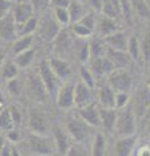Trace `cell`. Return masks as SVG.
<instances>
[{
    "mask_svg": "<svg viewBox=\"0 0 150 156\" xmlns=\"http://www.w3.org/2000/svg\"><path fill=\"white\" fill-rule=\"evenodd\" d=\"M27 144L29 150L35 156H50L55 152L56 146L54 138H48L46 135L30 133L27 135Z\"/></svg>",
    "mask_w": 150,
    "mask_h": 156,
    "instance_id": "cell-1",
    "label": "cell"
},
{
    "mask_svg": "<svg viewBox=\"0 0 150 156\" xmlns=\"http://www.w3.org/2000/svg\"><path fill=\"white\" fill-rule=\"evenodd\" d=\"M136 130V121H134V112L130 107L118 111V120H116L115 131L120 138L134 135Z\"/></svg>",
    "mask_w": 150,
    "mask_h": 156,
    "instance_id": "cell-2",
    "label": "cell"
},
{
    "mask_svg": "<svg viewBox=\"0 0 150 156\" xmlns=\"http://www.w3.org/2000/svg\"><path fill=\"white\" fill-rule=\"evenodd\" d=\"M91 126L88 125L81 117L71 116L68 121H67V131L71 135V138L75 140L76 143H82L91 135Z\"/></svg>",
    "mask_w": 150,
    "mask_h": 156,
    "instance_id": "cell-3",
    "label": "cell"
},
{
    "mask_svg": "<svg viewBox=\"0 0 150 156\" xmlns=\"http://www.w3.org/2000/svg\"><path fill=\"white\" fill-rule=\"evenodd\" d=\"M107 83L115 92H128L132 89V77L127 69H115L107 77Z\"/></svg>",
    "mask_w": 150,
    "mask_h": 156,
    "instance_id": "cell-4",
    "label": "cell"
},
{
    "mask_svg": "<svg viewBox=\"0 0 150 156\" xmlns=\"http://www.w3.org/2000/svg\"><path fill=\"white\" fill-rule=\"evenodd\" d=\"M39 77L45 85L48 94H54L57 89V83H59V78L51 69V65L47 60H43L39 64Z\"/></svg>",
    "mask_w": 150,
    "mask_h": 156,
    "instance_id": "cell-5",
    "label": "cell"
},
{
    "mask_svg": "<svg viewBox=\"0 0 150 156\" xmlns=\"http://www.w3.org/2000/svg\"><path fill=\"white\" fill-rule=\"evenodd\" d=\"M75 87L76 83L73 82H65L63 86H60L56 96V104L59 108L69 109L75 107Z\"/></svg>",
    "mask_w": 150,
    "mask_h": 156,
    "instance_id": "cell-6",
    "label": "cell"
},
{
    "mask_svg": "<svg viewBox=\"0 0 150 156\" xmlns=\"http://www.w3.org/2000/svg\"><path fill=\"white\" fill-rule=\"evenodd\" d=\"M17 37V23L13 18V14L11 13L4 18H0V39L4 42H14Z\"/></svg>",
    "mask_w": 150,
    "mask_h": 156,
    "instance_id": "cell-7",
    "label": "cell"
},
{
    "mask_svg": "<svg viewBox=\"0 0 150 156\" xmlns=\"http://www.w3.org/2000/svg\"><path fill=\"white\" fill-rule=\"evenodd\" d=\"M79 116L91 128H99L101 126V111L94 103L79 109Z\"/></svg>",
    "mask_w": 150,
    "mask_h": 156,
    "instance_id": "cell-8",
    "label": "cell"
},
{
    "mask_svg": "<svg viewBox=\"0 0 150 156\" xmlns=\"http://www.w3.org/2000/svg\"><path fill=\"white\" fill-rule=\"evenodd\" d=\"M93 95H91V89H89L82 81L76 82L75 87V105L77 108H84V107L93 103Z\"/></svg>",
    "mask_w": 150,
    "mask_h": 156,
    "instance_id": "cell-9",
    "label": "cell"
},
{
    "mask_svg": "<svg viewBox=\"0 0 150 156\" xmlns=\"http://www.w3.org/2000/svg\"><path fill=\"white\" fill-rule=\"evenodd\" d=\"M71 135L68 134V131H64L59 126L54 128V142L56 146V151L63 156H67L68 151L71 148V146L73 143H71Z\"/></svg>",
    "mask_w": 150,
    "mask_h": 156,
    "instance_id": "cell-10",
    "label": "cell"
},
{
    "mask_svg": "<svg viewBox=\"0 0 150 156\" xmlns=\"http://www.w3.org/2000/svg\"><path fill=\"white\" fill-rule=\"evenodd\" d=\"M29 94H30L37 101H45L48 96V92L46 90L45 85L41 80L39 74L29 77Z\"/></svg>",
    "mask_w": 150,
    "mask_h": 156,
    "instance_id": "cell-11",
    "label": "cell"
},
{
    "mask_svg": "<svg viewBox=\"0 0 150 156\" xmlns=\"http://www.w3.org/2000/svg\"><path fill=\"white\" fill-rule=\"evenodd\" d=\"M90 69L95 77H103V76L108 77L110 73H112L116 68L114 66L112 62L110 61V58L107 56H104V57L93 58V60H91Z\"/></svg>",
    "mask_w": 150,
    "mask_h": 156,
    "instance_id": "cell-12",
    "label": "cell"
},
{
    "mask_svg": "<svg viewBox=\"0 0 150 156\" xmlns=\"http://www.w3.org/2000/svg\"><path fill=\"white\" fill-rule=\"evenodd\" d=\"M129 38L128 34L125 31H116L111 35L104 38V42L110 48H114V50L118 51H128V43H129Z\"/></svg>",
    "mask_w": 150,
    "mask_h": 156,
    "instance_id": "cell-13",
    "label": "cell"
},
{
    "mask_svg": "<svg viewBox=\"0 0 150 156\" xmlns=\"http://www.w3.org/2000/svg\"><path fill=\"white\" fill-rule=\"evenodd\" d=\"M33 13H34V9L30 3H16L12 11L13 18L17 25H21L27 20H30L33 17Z\"/></svg>",
    "mask_w": 150,
    "mask_h": 156,
    "instance_id": "cell-14",
    "label": "cell"
},
{
    "mask_svg": "<svg viewBox=\"0 0 150 156\" xmlns=\"http://www.w3.org/2000/svg\"><path fill=\"white\" fill-rule=\"evenodd\" d=\"M115 98L116 92L108 83L99 87L98 90V101L102 108L115 109Z\"/></svg>",
    "mask_w": 150,
    "mask_h": 156,
    "instance_id": "cell-15",
    "label": "cell"
},
{
    "mask_svg": "<svg viewBox=\"0 0 150 156\" xmlns=\"http://www.w3.org/2000/svg\"><path fill=\"white\" fill-rule=\"evenodd\" d=\"M101 128L106 133H112L116 126V120H118V111L101 108Z\"/></svg>",
    "mask_w": 150,
    "mask_h": 156,
    "instance_id": "cell-16",
    "label": "cell"
},
{
    "mask_svg": "<svg viewBox=\"0 0 150 156\" xmlns=\"http://www.w3.org/2000/svg\"><path fill=\"white\" fill-rule=\"evenodd\" d=\"M106 56L110 58V61L112 62L116 69H124V68L128 66L129 62H130L129 53L125 52V51H118V50H114V48L108 47L107 55Z\"/></svg>",
    "mask_w": 150,
    "mask_h": 156,
    "instance_id": "cell-17",
    "label": "cell"
},
{
    "mask_svg": "<svg viewBox=\"0 0 150 156\" xmlns=\"http://www.w3.org/2000/svg\"><path fill=\"white\" fill-rule=\"evenodd\" d=\"M29 128H30L31 133L46 135V133H47V121L45 119V116L33 111L30 113V116H29Z\"/></svg>",
    "mask_w": 150,
    "mask_h": 156,
    "instance_id": "cell-18",
    "label": "cell"
},
{
    "mask_svg": "<svg viewBox=\"0 0 150 156\" xmlns=\"http://www.w3.org/2000/svg\"><path fill=\"white\" fill-rule=\"evenodd\" d=\"M97 30H98L99 35L102 37H108L111 34L119 31V26L114 18H110L107 16H101L98 18V23H97Z\"/></svg>",
    "mask_w": 150,
    "mask_h": 156,
    "instance_id": "cell-19",
    "label": "cell"
},
{
    "mask_svg": "<svg viewBox=\"0 0 150 156\" xmlns=\"http://www.w3.org/2000/svg\"><path fill=\"white\" fill-rule=\"evenodd\" d=\"M136 143H137L136 135L120 138L115 146L116 154H118V156H130L133 152V148H134V146H136Z\"/></svg>",
    "mask_w": 150,
    "mask_h": 156,
    "instance_id": "cell-20",
    "label": "cell"
},
{
    "mask_svg": "<svg viewBox=\"0 0 150 156\" xmlns=\"http://www.w3.org/2000/svg\"><path fill=\"white\" fill-rule=\"evenodd\" d=\"M102 14L110 17V18H114V20L120 18L123 16L120 0H103Z\"/></svg>",
    "mask_w": 150,
    "mask_h": 156,
    "instance_id": "cell-21",
    "label": "cell"
},
{
    "mask_svg": "<svg viewBox=\"0 0 150 156\" xmlns=\"http://www.w3.org/2000/svg\"><path fill=\"white\" fill-rule=\"evenodd\" d=\"M51 65V69L54 70V73L57 76L59 80H64L69 76L71 73V65L67 62L64 58H60V57H52L51 60H48Z\"/></svg>",
    "mask_w": 150,
    "mask_h": 156,
    "instance_id": "cell-22",
    "label": "cell"
},
{
    "mask_svg": "<svg viewBox=\"0 0 150 156\" xmlns=\"http://www.w3.org/2000/svg\"><path fill=\"white\" fill-rule=\"evenodd\" d=\"M59 33H60L59 23L56 21L47 18L41 23V34L47 41H55V38L59 35Z\"/></svg>",
    "mask_w": 150,
    "mask_h": 156,
    "instance_id": "cell-23",
    "label": "cell"
},
{
    "mask_svg": "<svg viewBox=\"0 0 150 156\" xmlns=\"http://www.w3.org/2000/svg\"><path fill=\"white\" fill-rule=\"evenodd\" d=\"M68 11H69V16H71V25H72V23L80 22L82 20V17L88 13L85 11L84 4H82L80 0H71Z\"/></svg>",
    "mask_w": 150,
    "mask_h": 156,
    "instance_id": "cell-24",
    "label": "cell"
},
{
    "mask_svg": "<svg viewBox=\"0 0 150 156\" xmlns=\"http://www.w3.org/2000/svg\"><path fill=\"white\" fill-rule=\"evenodd\" d=\"M72 46V41L69 38V34L67 33L65 30H60L59 35L55 38V47L56 51L60 53V55H64L71 50Z\"/></svg>",
    "mask_w": 150,
    "mask_h": 156,
    "instance_id": "cell-25",
    "label": "cell"
},
{
    "mask_svg": "<svg viewBox=\"0 0 150 156\" xmlns=\"http://www.w3.org/2000/svg\"><path fill=\"white\" fill-rule=\"evenodd\" d=\"M107 50L108 46L106 44L104 39H94L93 42L90 43V57L91 60L93 58H98V57H104L107 55Z\"/></svg>",
    "mask_w": 150,
    "mask_h": 156,
    "instance_id": "cell-26",
    "label": "cell"
},
{
    "mask_svg": "<svg viewBox=\"0 0 150 156\" xmlns=\"http://www.w3.org/2000/svg\"><path fill=\"white\" fill-rule=\"evenodd\" d=\"M107 143H106V136L102 133H97L94 135L93 146H91V154L90 156H104Z\"/></svg>",
    "mask_w": 150,
    "mask_h": 156,
    "instance_id": "cell-27",
    "label": "cell"
},
{
    "mask_svg": "<svg viewBox=\"0 0 150 156\" xmlns=\"http://www.w3.org/2000/svg\"><path fill=\"white\" fill-rule=\"evenodd\" d=\"M75 46H76V55L79 57V60L82 64L88 62L91 58L90 57V43L86 39H81L80 42L75 43Z\"/></svg>",
    "mask_w": 150,
    "mask_h": 156,
    "instance_id": "cell-28",
    "label": "cell"
},
{
    "mask_svg": "<svg viewBox=\"0 0 150 156\" xmlns=\"http://www.w3.org/2000/svg\"><path fill=\"white\" fill-rule=\"evenodd\" d=\"M31 44H33V35H25V37L17 38L16 41L13 42L14 55H18V53H22L27 50H30Z\"/></svg>",
    "mask_w": 150,
    "mask_h": 156,
    "instance_id": "cell-29",
    "label": "cell"
},
{
    "mask_svg": "<svg viewBox=\"0 0 150 156\" xmlns=\"http://www.w3.org/2000/svg\"><path fill=\"white\" fill-rule=\"evenodd\" d=\"M38 27V20L37 17H31L30 20H27L26 22L17 25V31L18 37H25V35H33V33L37 30Z\"/></svg>",
    "mask_w": 150,
    "mask_h": 156,
    "instance_id": "cell-30",
    "label": "cell"
},
{
    "mask_svg": "<svg viewBox=\"0 0 150 156\" xmlns=\"http://www.w3.org/2000/svg\"><path fill=\"white\" fill-rule=\"evenodd\" d=\"M34 56H35V51L30 48V50H27L25 52L16 55L14 62H16V65L18 68H27L33 62V60H34Z\"/></svg>",
    "mask_w": 150,
    "mask_h": 156,
    "instance_id": "cell-31",
    "label": "cell"
},
{
    "mask_svg": "<svg viewBox=\"0 0 150 156\" xmlns=\"http://www.w3.org/2000/svg\"><path fill=\"white\" fill-rule=\"evenodd\" d=\"M18 74V66L14 61H5L2 66V77L7 81L14 80Z\"/></svg>",
    "mask_w": 150,
    "mask_h": 156,
    "instance_id": "cell-32",
    "label": "cell"
},
{
    "mask_svg": "<svg viewBox=\"0 0 150 156\" xmlns=\"http://www.w3.org/2000/svg\"><path fill=\"white\" fill-rule=\"evenodd\" d=\"M130 4H132V8H133V12L137 13L140 17L142 18H150V9L146 5L145 0H129Z\"/></svg>",
    "mask_w": 150,
    "mask_h": 156,
    "instance_id": "cell-33",
    "label": "cell"
},
{
    "mask_svg": "<svg viewBox=\"0 0 150 156\" xmlns=\"http://www.w3.org/2000/svg\"><path fill=\"white\" fill-rule=\"evenodd\" d=\"M140 48H141V56L144 61L150 64V30L145 33L142 39L140 41Z\"/></svg>",
    "mask_w": 150,
    "mask_h": 156,
    "instance_id": "cell-34",
    "label": "cell"
},
{
    "mask_svg": "<svg viewBox=\"0 0 150 156\" xmlns=\"http://www.w3.org/2000/svg\"><path fill=\"white\" fill-rule=\"evenodd\" d=\"M55 21L61 26H67L71 23V16L68 8H54Z\"/></svg>",
    "mask_w": 150,
    "mask_h": 156,
    "instance_id": "cell-35",
    "label": "cell"
},
{
    "mask_svg": "<svg viewBox=\"0 0 150 156\" xmlns=\"http://www.w3.org/2000/svg\"><path fill=\"white\" fill-rule=\"evenodd\" d=\"M80 76H81V81L89 87V89L93 90L95 87V76L93 74L90 68L88 66H81L80 69Z\"/></svg>",
    "mask_w": 150,
    "mask_h": 156,
    "instance_id": "cell-36",
    "label": "cell"
},
{
    "mask_svg": "<svg viewBox=\"0 0 150 156\" xmlns=\"http://www.w3.org/2000/svg\"><path fill=\"white\" fill-rule=\"evenodd\" d=\"M129 56L132 60H138L140 55H141V48H140V41L137 37L132 35L129 38V43H128V51Z\"/></svg>",
    "mask_w": 150,
    "mask_h": 156,
    "instance_id": "cell-37",
    "label": "cell"
},
{
    "mask_svg": "<svg viewBox=\"0 0 150 156\" xmlns=\"http://www.w3.org/2000/svg\"><path fill=\"white\" fill-rule=\"evenodd\" d=\"M0 129L2 130H12L14 129V124L12 121V117H11V112H9L8 108H4L0 113Z\"/></svg>",
    "mask_w": 150,
    "mask_h": 156,
    "instance_id": "cell-38",
    "label": "cell"
},
{
    "mask_svg": "<svg viewBox=\"0 0 150 156\" xmlns=\"http://www.w3.org/2000/svg\"><path fill=\"white\" fill-rule=\"evenodd\" d=\"M80 23L84 25L85 27H88L90 31H94L97 29V23H98V18H97V16H95V12H93V11L88 12L84 17H82Z\"/></svg>",
    "mask_w": 150,
    "mask_h": 156,
    "instance_id": "cell-39",
    "label": "cell"
},
{
    "mask_svg": "<svg viewBox=\"0 0 150 156\" xmlns=\"http://www.w3.org/2000/svg\"><path fill=\"white\" fill-rule=\"evenodd\" d=\"M71 29H72V33H73L76 37H79L80 39H86L88 37H90L91 34H93V31H90L88 27H85L84 25H81L80 22L72 23Z\"/></svg>",
    "mask_w": 150,
    "mask_h": 156,
    "instance_id": "cell-40",
    "label": "cell"
},
{
    "mask_svg": "<svg viewBox=\"0 0 150 156\" xmlns=\"http://www.w3.org/2000/svg\"><path fill=\"white\" fill-rule=\"evenodd\" d=\"M120 4H122V11H123V17L128 23H132L133 20V8L132 4H130L129 0H120Z\"/></svg>",
    "mask_w": 150,
    "mask_h": 156,
    "instance_id": "cell-41",
    "label": "cell"
},
{
    "mask_svg": "<svg viewBox=\"0 0 150 156\" xmlns=\"http://www.w3.org/2000/svg\"><path fill=\"white\" fill-rule=\"evenodd\" d=\"M129 103V94L128 92H116V98H115V109L120 111L128 107Z\"/></svg>",
    "mask_w": 150,
    "mask_h": 156,
    "instance_id": "cell-42",
    "label": "cell"
},
{
    "mask_svg": "<svg viewBox=\"0 0 150 156\" xmlns=\"http://www.w3.org/2000/svg\"><path fill=\"white\" fill-rule=\"evenodd\" d=\"M8 109H9V112H11V117H12V121L14 124V128L20 126L21 122H22V115H21V111L18 109V107L12 104V105L8 107Z\"/></svg>",
    "mask_w": 150,
    "mask_h": 156,
    "instance_id": "cell-43",
    "label": "cell"
},
{
    "mask_svg": "<svg viewBox=\"0 0 150 156\" xmlns=\"http://www.w3.org/2000/svg\"><path fill=\"white\" fill-rule=\"evenodd\" d=\"M14 4L9 0H0V18H4L8 14H11L13 11Z\"/></svg>",
    "mask_w": 150,
    "mask_h": 156,
    "instance_id": "cell-44",
    "label": "cell"
},
{
    "mask_svg": "<svg viewBox=\"0 0 150 156\" xmlns=\"http://www.w3.org/2000/svg\"><path fill=\"white\" fill-rule=\"evenodd\" d=\"M34 12H43L51 4V0H30Z\"/></svg>",
    "mask_w": 150,
    "mask_h": 156,
    "instance_id": "cell-45",
    "label": "cell"
},
{
    "mask_svg": "<svg viewBox=\"0 0 150 156\" xmlns=\"http://www.w3.org/2000/svg\"><path fill=\"white\" fill-rule=\"evenodd\" d=\"M67 156H88V154H86L85 148L80 143H73L71 146Z\"/></svg>",
    "mask_w": 150,
    "mask_h": 156,
    "instance_id": "cell-46",
    "label": "cell"
},
{
    "mask_svg": "<svg viewBox=\"0 0 150 156\" xmlns=\"http://www.w3.org/2000/svg\"><path fill=\"white\" fill-rule=\"evenodd\" d=\"M7 89H8V91L11 92L12 95H18V94L21 92V83L18 82L17 78H14V80L8 81Z\"/></svg>",
    "mask_w": 150,
    "mask_h": 156,
    "instance_id": "cell-47",
    "label": "cell"
},
{
    "mask_svg": "<svg viewBox=\"0 0 150 156\" xmlns=\"http://www.w3.org/2000/svg\"><path fill=\"white\" fill-rule=\"evenodd\" d=\"M8 139L11 140L12 143H17L18 140H20V131L17 130V128L8 131Z\"/></svg>",
    "mask_w": 150,
    "mask_h": 156,
    "instance_id": "cell-48",
    "label": "cell"
},
{
    "mask_svg": "<svg viewBox=\"0 0 150 156\" xmlns=\"http://www.w3.org/2000/svg\"><path fill=\"white\" fill-rule=\"evenodd\" d=\"M51 4L54 8H68L71 0H51Z\"/></svg>",
    "mask_w": 150,
    "mask_h": 156,
    "instance_id": "cell-49",
    "label": "cell"
},
{
    "mask_svg": "<svg viewBox=\"0 0 150 156\" xmlns=\"http://www.w3.org/2000/svg\"><path fill=\"white\" fill-rule=\"evenodd\" d=\"M89 4L94 11H102V5H103V0H89Z\"/></svg>",
    "mask_w": 150,
    "mask_h": 156,
    "instance_id": "cell-50",
    "label": "cell"
},
{
    "mask_svg": "<svg viewBox=\"0 0 150 156\" xmlns=\"http://www.w3.org/2000/svg\"><path fill=\"white\" fill-rule=\"evenodd\" d=\"M12 147L13 146L7 143L4 146V148L2 150V152H0V156H12Z\"/></svg>",
    "mask_w": 150,
    "mask_h": 156,
    "instance_id": "cell-51",
    "label": "cell"
},
{
    "mask_svg": "<svg viewBox=\"0 0 150 156\" xmlns=\"http://www.w3.org/2000/svg\"><path fill=\"white\" fill-rule=\"evenodd\" d=\"M138 156H150V150L146 147V148H141L138 151Z\"/></svg>",
    "mask_w": 150,
    "mask_h": 156,
    "instance_id": "cell-52",
    "label": "cell"
},
{
    "mask_svg": "<svg viewBox=\"0 0 150 156\" xmlns=\"http://www.w3.org/2000/svg\"><path fill=\"white\" fill-rule=\"evenodd\" d=\"M7 144V140H5V138H4L3 135H0V152H2V150L4 148V146Z\"/></svg>",
    "mask_w": 150,
    "mask_h": 156,
    "instance_id": "cell-53",
    "label": "cell"
},
{
    "mask_svg": "<svg viewBox=\"0 0 150 156\" xmlns=\"http://www.w3.org/2000/svg\"><path fill=\"white\" fill-rule=\"evenodd\" d=\"M12 156H21V154H20V151H18L16 147H12Z\"/></svg>",
    "mask_w": 150,
    "mask_h": 156,
    "instance_id": "cell-54",
    "label": "cell"
},
{
    "mask_svg": "<svg viewBox=\"0 0 150 156\" xmlns=\"http://www.w3.org/2000/svg\"><path fill=\"white\" fill-rule=\"evenodd\" d=\"M3 60H4V50L0 47V64L3 62Z\"/></svg>",
    "mask_w": 150,
    "mask_h": 156,
    "instance_id": "cell-55",
    "label": "cell"
},
{
    "mask_svg": "<svg viewBox=\"0 0 150 156\" xmlns=\"http://www.w3.org/2000/svg\"><path fill=\"white\" fill-rule=\"evenodd\" d=\"M16 3H30V0H16Z\"/></svg>",
    "mask_w": 150,
    "mask_h": 156,
    "instance_id": "cell-56",
    "label": "cell"
},
{
    "mask_svg": "<svg viewBox=\"0 0 150 156\" xmlns=\"http://www.w3.org/2000/svg\"><path fill=\"white\" fill-rule=\"evenodd\" d=\"M146 87H148V89H149V91H150V77H149L148 82H146Z\"/></svg>",
    "mask_w": 150,
    "mask_h": 156,
    "instance_id": "cell-57",
    "label": "cell"
},
{
    "mask_svg": "<svg viewBox=\"0 0 150 156\" xmlns=\"http://www.w3.org/2000/svg\"><path fill=\"white\" fill-rule=\"evenodd\" d=\"M148 119H149V120H148V130L150 131V117H148Z\"/></svg>",
    "mask_w": 150,
    "mask_h": 156,
    "instance_id": "cell-58",
    "label": "cell"
},
{
    "mask_svg": "<svg viewBox=\"0 0 150 156\" xmlns=\"http://www.w3.org/2000/svg\"><path fill=\"white\" fill-rule=\"evenodd\" d=\"M145 3H146V5H148L149 9H150V0H145Z\"/></svg>",
    "mask_w": 150,
    "mask_h": 156,
    "instance_id": "cell-59",
    "label": "cell"
},
{
    "mask_svg": "<svg viewBox=\"0 0 150 156\" xmlns=\"http://www.w3.org/2000/svg\"><path fill=\"white\" fill-rule=\"evenodd\" d=\"M9 2H16V0H9Z\"/></svg>",
    "mask_w": 150,
    "mask_h": 156,
    "instance_id": "cell-60",
    "label": "cell"
}]
</instances>
